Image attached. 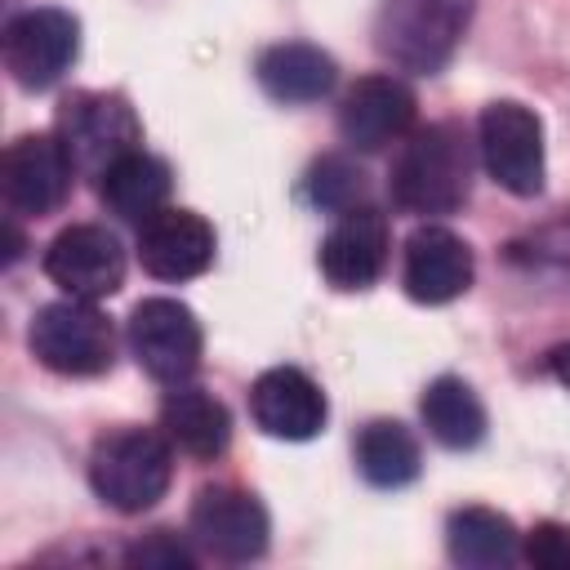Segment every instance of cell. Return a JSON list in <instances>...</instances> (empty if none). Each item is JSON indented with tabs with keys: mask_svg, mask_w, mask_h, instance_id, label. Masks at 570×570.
Here are the masks:
<instances>
[{
	"mask_svg": "<svg viewBox=\"0 0 570 570\" xmlns=\"http://www.w3.org/2000/svg\"><path fill=\"white\" fill-rule=\"evenodd\" d=\"M392 205L419 218H436V214H454L468 191H472V142L454 120H436L414 129L396 160H392V178H387Z\"/></svg>",
	"mask_w": 570,
	"mask_h": 570,
	"instance_id": "obj_1",
	"label": "cell"
},
{
	"mask_svg": "<svg viewBox=\"0 0 570 570\" xmlns=\"http://www.w3.org/2000/svg\"><path fill=\"white\" fill-rule=\"evenodd\" d=\"M476 0H383L374 18V49L414 76L441 71L472 27Z\"/></svg>",
	"mask_w": 570,
	"mask_h": 570,
	"instance_id": "obj_2",
	"label": "cell"
},
{
	"mask_svg": "<svg viewBox=\"0 0 570 570\" xmlns=\"http://www.w3.org/2000/svg\"><path fill=\"white\" fill-rule=\"evenodd\" d=\"M174 441L147 428L107 432L89 454V485L116 512H147L165 499L174 476Z\"/></svg>",
	"mask_w": 570,
	"mask_h": 570,
	"instance_id": "obj_3",
	"label": "cell"
},
{
	"mask_svg": "<svg viewBox=\"0 0 570 570\" xmlns=\"http://www.w3.org/2000/svg\"><path fill=\"white\" fill-rule=\"evenodd\" d=\"M27 343L45 370L67 379H94L111 370V356H116L111 321L89 298H71V294L36 312Z\"/></svg>",
	"mask_w": 570,
	"mask_h": 570,
	"instance_id": "obj_4",
	"label": "cell"
},
{
	"mask_svg": "<svg viewBox=\"0 0 570 570\" xmlns=\"http://www.w3.org/2000/svg\"><path fill=\"white\" fill-rule=\"evenodd\" d=\"M476 147L485 174L512 196L543 191V120L525 102H490L476 120Z\"/></svg>",
	"mask_w": 570,
	"mask_h": 570,
	"instance_id": "obj_5",
	"label": "cell"
},
{
	"mask_svg": "<svg viewBox=\"0 0 570 570\" xmlns=\"http://www.w3.org/2000/svg\"><path fill=\"white\" fill-rule=\"evenodd\" d=\"M58 142L76 169L102 174L125 151L142 147V125L120 94H76L58 111Z\"/></svg>",
	"mask_w": 570,
	"mask_h": 570,
	"instance_id": "obj_6",
	"label": "cell"
},
{
	"mask_svg": "<svg viewBox=\"0 0 570 570\" xmlns=\"http://www.w3.org/2000/svg\"><path fill=\"white\" fill-rule=\"evenodd\" d=\"M129 352L156 383H187L200 365V321L178 298H142L129 316Z\"/></svg>",
	"mask_w": 570,
	"mask_h": 570,
	"instance_id": "obj_7",
	"label": "cell"
},
{
	"mask_svg": "<svg viewBox=\"0 0 570 570\" xmlns=\"http://www.w3.org/2000/svg\"><path fill=\"white\" fill-rule=\"evenodd\" d=\"M80 53V22L67 9H27L4 27V71L22 89H49Z\"/></svg>",
	"mask_w": 570,
	"mask_h": 570,
	"instance_id": "obj_8",
	"label": "cell"
},
{
	"mask_svg": "<svg viewBox=\"0 0 570 570\" xmlns=\"http://www.w3.org/2000/svg\"><path fill=\"white\" fill-rule=\"evenodd\" d=\"M45 276L71 298H107L125 281V249L116 232L98 223L62 227L45 249Z\"/></svg>",
	"mask_w": 570,
	"mask_h": 570,
	"instance_id": "obj_9",
	"label": "cell"
},
{
	"mask_svg": "<svg viewBox=\"0 0 570 570\" xmlns=\"http://www.w3.org/2000/svg\"><path fill=\"white\" fill-rule=\"evenodd\" d=\"M71 156L58 134H22L0 160V191L13 214H53L71 191Z\"/></svg>",
	"mask_w": 570,
	"mask_h": 570,
	"instance_id": "obj_10",
	"label": "cell"
},
{
	"mask_svg": "<svg viewBox=\"0 0 570 570\" xmlns=\"http://www.w3.org/2000/svg\"><path fill=\"white\" fill-rule=\"evenodd\" d=\"M267 508L236 485H209L191 503V539L218 561H254L267 552Z\"/></svg>",
	"mask_w": 570,
	"mask_h": 570,
	"instance_id": "obj_11",
	"label": "cell"
},
{
	"mask_svg": "<svg viewBox=\"0 0 570 570\" xmlns=\"http://www.w3.org/2000/svg\"><path fill=\"white\" fill-rule=\"evenodd\" d=\"M414 125V94L396 76H365L343 94L338 134L356 151H379L405 138Z\"/></svg>",
	"mask_w": 570,
	"mask_h": 570,
	"instance_id": "obj_12",
	"label": "cell"
},
{
	"mask_svg": "<svg viewBox=\"0 0 570 570\" xmlns=\"http://www.w3.org/2000/svg\"><path fill=\"white\" fill-rule=\"evenodd\" d=\"M387 263V218L374 205H352L321 240V272L334 289H370Z\"/></svg>",
	"mask_w": 570,
	"mask_h": 570,
	"instance_id": "obj_13",
	"label": "cell"
},
{
	"mask_svg": "<svg viewBox=\"0 0 570 570\" xmlns=\"http://www.w3.org/2000/svg\"><path fill=\"white\" fill-rule=\"evenodd\" d=\"M254 423L276 441H312L325 428V392L294 365L263 370L249 387Z\"/></svg>",
	"mask_w": 570,
	"mask_h": 570,
	"instance_id": "obj_14",
	"label": "cell"
},
{
	"mask_svg": "<svg viewBox=\"0 0 570 570\" xmlns=\"http://www.w3.org/2000/svg\"><path fill=\"white\" fill-rule=\"evenodd\" d=\"M405 294L414 303L441 307L454 303L468 285H472V249L463 245V236H454L450 227H419L405 240V267H401Z\"/></svg>",
	"mask_w": 570,
	"mask_h": 570,
	"instance_id": "obj_15",
	"label": "cell"
},
{
	"mask_svg": "<svg viewBox=\"0 0 570 570\" xmlns=\"http://www.w3.org/2000/svg\"><path fill=\"white\" fill-rule=\"evenodd\" d=\"M138 263L156 281H191L214 263V227L191 209H160L138 232Z\"/></svg>",
	"mask_w": 570,
	"mask_h": 570,
	"instance_id": "obj_16",
	"label": "cell"
},
{
	"mask_svg": "<svg viewBox=\"0 0 570 570\" xmlns=\"http://www.w3.org/2000/svg\"><path fill=\"white\" fill-rule=\"evenodd\" d=\"M254 76H258L263 94L276 102H321L334 89L338 67L325 49H316L307 40H285V45H272L258 53Z\"/></svg>",
	"mask_w": 570,
	"mask_h": 570,
	"instance_id": "obj_17",
	"label": "cell"
},
{
	"mask_svg": "<svg viewBox=\"0 0 570 570\" xmlns=\"http://www.w3.org/2000/svg\"><path fill=\"white\" fill-rule=\"evenodd\" d=\"M160 428L191 459H218L227 450V441H232L227 405L214 392L187 387V383H174V392L160 401Z\"/></svg>",
	"mask_w": 570,
	"mask_h": 570,
	"instance_id": "obj_18",
	"label": "cell"
},
{
	"mask_svg": "<svg viewBox=\"0 0 570 570\" xmlns=\"http://www.w3.org/2000/svg\"><path fill=\"white\" fill-rule=\"evenodd\" d=\"M98 196L111 214H120L129 223H147L169 200V165L160 156L134 147L98 174Z\"/></svg>",
	"mask_w": 570,
	"mask_h": 570,
	"instance_id": "obj_19",
	"label": "cell"
},
{
	"mask_svg": "<svg viewBox=\"0 0 570 570\" xmlns=\"http://www.w3.org/2000/svg\"><path fill=\"white\" fill-rule=\"evenodd\" d=\"M445 552L454 566L468 570H499L512 566L521 552L517 525L494 508H459L445 521Z\"/></svg>",
	"mask_w": 570,
	"mask_h": 570,
	"instance_id": "obj_20",
	"label": "cell"
},
{
	"mask_svg": "<svg viewBox=\"0 0 570 570\" xmlns=\"http://www.w3.org/2000/svg\"><path fill=\"white\" fill-rule=\"evenodd\" d=\"M419 414H423L432 441L445 445V450H472L485 436V405L454 374H441V379L428 383V392L419 401Z\"/></svg>",
	"mask_w": 570,
	"mask_h": 570,
	"instance_id": "obj_21",
	"label": "cell"
},
{
	"mask_svg": "<svg viewBox=\"0 0 570 570\" xmlns=\"http://www.w3.org/2000/svg\"><path fill=\"white\" fill-rule=\"evenodd\" d=\"M356 468L370 485L379 490H401L419 476L423 468V450H419V436L396 423V419H374L361 428L356 436Z\"/></svg>",
	"mask_w": 570,
	"mask_h": 570,
	"instance_id": "obj_22",
	"label": "cell"
},
{
	"mask_svg": "<svg viewBox=\"0 0 570 570\" xmlns=\"http://www.w3.org/2000/svg\"><path fill=\"white\" fill-rule=\"evenodd\" d=\"M508 258H512L521 272L570 289V218H557V223H543V227L517 236V240L508 245Z\"/></svg>",
	"mask_w": 570,
	"mask_h": 570,
	"instance_id": "obj_23",
	"label": "cell"
},
{
	"mask_svg": "<svg viewBox=\"0 0 570 570\" xmlns=\"http://www.w3.org/2000/svg\"><path fill=\"white\" fill-rule=\"evenodd\" d=\"M307 196L325 214H343L352 205H365V174L347 156H321L307 174Z\"/></svg>",
	"mask_w": 570,
	"mask_h": 570,
	"instance_id": "obj_24",
	"label": "cell"
},
{
	"mask_svg": "<svg viewBox=\"0 0 570 570\" xmlns=\"http://www.w3.org/2000/svg\"><path fill=\"white\" fill-rule=\"evenodd\" d=\"M521 552L539 570H570V525L539 521L530 534H521Z\"/></svg>",
	"mask_w": 570,
	"mask_h": 570,
	"instance_id": "obj_25",
	"label": "cell"
},
{
	"mask_svg": "<svg viewBox=\"0 0 570 570\" xmlns=\"http://www.w3.org/2000/svg\"><path fill=\"white\" fill-rule=\"evenodd\" d=\"M134 566H160V570H187L196 557H191V548L183 543V539H174L169 530H151L142 543H134L129 552H125Z\"/></svg>",
	"mask_w": 570,
	"mask_h": 570,
	"instance_id": "obj_26",
	"label": "cell"
},
{
	"mask_svg": "<svg viewBox=\"0 0 570 570\" xmlns=\"http://www.w3.org/2000/svg\"><path fill=\"white\" fill-rule=\"evenodd\" d=\"M548 370L557 374V383H566V387H570V343H561V347L548 356Z\"/></svg>",
	"mask_w": 570,
	"mask_h": 570,
	"instance_id": "obj_27",
	"label": "cell"
},
{
	"mask_svg": "<svg viewBox=\"0 0 570 570\" xmlns=\"http://www.w3.org/2000/svg\"><path fill=\"white\" fill-rule=\"evenodd\" d=\"M18 254H22V236H18V227L9 223V227H4V263H13Z\"/></svg>",
	"mask_w": 570,
	"mask_h": 570,
	"instance_id": "obj_28",
	"label": "cell"
}]
</instances>
